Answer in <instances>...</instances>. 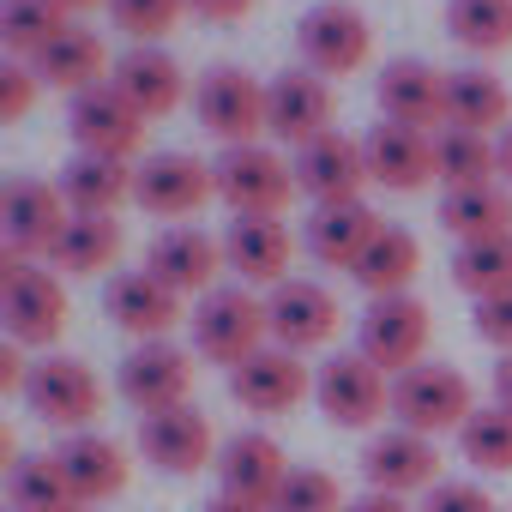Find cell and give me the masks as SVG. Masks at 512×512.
<instances>
[{
    "label": "cell",
    "instance_id": "obj_1",
    "mask_svg": "<svg viewBox=\"0 0 512 512\" xmlns=\"http://www.w3.org/2000/svg\"><path fill=\"white\" fill-rule=\"evenodd\" d=\"M0 320L7 338L25 350H49L67 332V290L49 266H31V253L0 247Z\"/></svg>",
    "mask_w": 512,
    "mask_h": 512
},
{
    "label": "cell",
    "instance_id": "obj_2",
    "mask_svg": "<svg viewBox=\"0 0 512 512\" xmlns=\"http://www.w3.org/2000/svg\"><path fill=\"white\" fill-rule=\"evenodd\" d=\"M187 326H193V350L217 368H241L247 356L272 344V314L247 284H217L211 296H199Z\"/></svg>",
    "mask_w": 512,
    "mask_h": 512
},
{
    "label": "cell",
    "instance_id": "obj_3",
    "mask_svg": "<svg viewBox=\"0 0 512 512\" xmlns=\"http://www.w3.org/2000/svg\"><path fill=\"white\" fill-rule=\"evenodd\" d=\"M392 416H398V428L440 440L476 416V392L452 362H416L392 380Z\"/></svg>",
    "mask_w": 512,
    "mask_h": 512
},
{
    "label": "cell",
    "instance_id": "obj_4",
    "mask_svg": "<svg viewBox=\"0 0 512 512\" xmlns=\"http://www.w3.org/2000/svg\"><path fill=\"white\" fill-rule=\"evenodd\" d=\"M211 169H217V199L235 217H278L290 205V193H302L296 163H284L272 145H223V157Z\"/></svg>",
    "mask_w": 512,
    "mask_h": 512
},
{
    "label": "cell",
    "instance_id": "obj_5",
    "mask_svg": "<svg viewBox=\"0 0 512 512\" xmlns=\"http://www.w3.org/2000/svg\"><path fill=\"white\" fill-rule=\"evenodd\" d=\"M314 404L332 428H374L392 410V374H380L362 350H344L314 368Z\"/></svg>",
    "mask_w": 512,
    "mask_h": 512
},
{
    "label": "cell",
    "instance_id": "obj_6",
    "mask_svg": "<svg viewBox=\"0 0 512 512\" xmlns=\"http://www.w3.org/2000/svg\"><path fill=\"white\" fill-rule=\"evenodd\" d=\"M25 404L37 422L49 428H67V434H85L97 416H103V386L97 374L79 362V356H43L31 362V380H25Z\"/></svg>",
    "mask_w": 512,
    "mask_h": 512
},
{
    "label": "cell",
    "instance_id": "obj_7",
    "mask_svg": "<svg viewBox=\"0 0 512 512\" xmlns=\"http://www.w3.org/2000/svg\"><path fill=\"white\" fill-rule=\"evenodd\" d=\"M193 109L199 127L223 145H260L266 133V85L253 79L247 67H211L193 85Z\"/></svg>",
    "mask_w": 512,
    "mask_h": 512
},
{
    "label": "cell",
    "instance_id": "obj_8",
    "mask_svg": "<svg viewBox=\"0 0 512 512\" xmlns=\"http://www.w3.org/2000/svg\"><path fill=\"white\" fill-rule=\"evenodd\" d=\"M356 350L380 368V374H404L416 362H428V308L416 296H374L362 326H356Z\"/></svg>",
    "mask_w": 512,
    "mask_h": 512
},
{
    "label": "cell",
    "instance_id": "obj_9",
    "mask_svg": "<svg viewBox=\"0 0 512 512\" xmlns=\"http://www.w3.org/2000/svg\"><path fill=\"white\" fill-rule=\"evenodd\" d=\"M133 169V205L151 217H193L205 199H217V169L193 151H151Z\"/></svg>",
    "mask_w": 512,
    "mask_h": 512
},
{
    "label": "cell",
    "instance_id": "obj_10",
    "mask_svg": "<svg viewBox=\"0 0 512 512\" xmlns=\"http://www.w3.org/2000/svg\"><path fill=\"white\" fill-rule=\"evenodd\" d=\"M139 452L163 476H199V470H217V452L223 446H217L211 416L199 404H175V410L139 416Z\"/></svg>",
    "mask_w": 512,
    "mask_h": 512
},
{
    "label": "cell",
    "instance_id": "obj_11",
    "mask_svg": "<svg viewBox=\"0 0 512 512\" xmlns=\"http://www.w3.org/2000/svg\"><path fill=\"white\" fill-rule=\"evenodd\" d=\"M296 43H302V67H314L320 79H344V73H356L368 61L374 31H368V19L350 7V0H320V7L302 13Z\"/></svg>",
    "mask_w": 512,
    "mask_h": 512
},
{
    "label": "cell",
    "instance_id": "obj_12",
    "mask_svg": "<svg viewBox=\"0 0 512 512\" xmlns=\"http://www.w3.org/2000/svg\"><path fill=\"white\" fill-rule=\"evenodd\" d=\"M229 398L241 410H253V416H284L302 398H314V368L296 350L266 344L260 356H247L241 368H229Z\"/></svg>",
    "mask_w": 512,
    "mask_h": 512
},
{
    "label": "cell",
    "instance_id": "obj_13",
    "mask_svg": "<svg viewBox=\"0 0 512 512\" xmlns=\"http://www.w3.org/2000/svg\"><path fill=\"white\" fill-rule=\"evenodd\" d=\"M266 133L284 139L290 151L314 145L332 133V85L314 67H290L266 85Z\"/></svg>",
    "mask_w": 512,
    "mask_h": 512
},
{
    "label": "cell",
    "instance_id": "obj_14",
    "mask_svg": "<svg viewBox=\"0 0 512 512\" xmlns=\"http://www.w3.org/2000/svg\"><path fill=\"white\" fill-rule=\"evenodd\" d=\"M67 217H73V205H67L61 187L13 175L7 193H0V247H19V253L37 260V253L55 247V235L67 229Z\"/></svg>",
    "mask_w": 512,
    "mask_h": 512
},
{
    "label": "cell",
    "instance_id": "obj_15",
    "mask_svg": "<svg viewBox=\"0 0 512 512\" xmlns=\"http://www.w3.org/2000/svg\"><path fill=\"white\" fill-rule=\"evenodd\" d=\"M67 127H73L79 151H91V157H127V163H133V151L145 145V115H139L109 79L73 97Z\"/></svg>",
    "mask_w": 512,
    "mask_h": 512
},
{
    "label": "cell",
    "instance_id": "obj_16",
    "mask_svg": "<svg viewBox=\"0 0 512 512\" xmlns=\"http://www.w3.org/2000/svg\"><path fill=\"white\" fill-rule=\"evenodd\" d=\"M374 175H368V151H362V139H350V133H326V139H314V145H302L296 151V187L314 199V205H344V199H362V187H368Z\"/></svg>",
    "mask_w": 512,
    "mask_h": 512
},
{
    "label": "cell",
    "instance_id": "obj_17",
    "mask_svg": "<svg viewBox=\"0 0 512 512\" xmlns=\"http://www.w3.org/2000/svg\"><path fill=\"white\" fill-rule=\"evenodd\" d=\"M362 476H368V488L410 500V494H428V488L440 482V452H434L428 434L386 428V434H374V440L362 446Z\"/></svg>",
    "mask_w": 512,
    "mask_h": 512
},
{
    "label": "cell",
    "instance_id": "obj_18",
    "mask_svg": "<svg viewBox=\"0 0 512 512\" xmlns=\"http://www.w3.org/2000/svg\"><path fill=\"white\" fill-rule=\"evenodd\" d=\"M145 272L163 278L175 296H211V290H217V272H229V266H223V241H217V235L181 223V229H163V235L151 241Z\"/></svg>",
    "mask_w": 512,
    "mask_h": 512
},
{
    "label": "cell",
    "instance_id": "obj_19",
    "mask_svg": "<svg viewBox=\"0 0 512 512\" xmlns=\"http://www.w3.org/2000/svg\"><path fill=\"white\" fill-rule=\"evenodd\" d=\"M181 302H187V296H175V290H169L163 278H151L145 266H139V272H115L109 290H103L109 320H115L127 338H139V344L169 338V332L181 326Z\"/></svg>",
    "mask_w": 512,
    "mask_h": 512
},
{
    "label": "cell",
    "instance_id": "obj_20",
    "mask_svg": "<svg viewBox=\"0 0 512 512\" xmlns=\"http://www.w3.org/2000/svg\"><path fill=\"white\" fill-rule=\"evenodd\" d=\"M187 392H193V356L175 350L169 338L139 344V350L121 362V398H127L139 416L175 410V404H187Z\"/></svg>",
    "mask_w": 512,
    "mask_h": 512
},
{
    "label": "cell",
    "instance_id": "obj_21",
    "mask_svg": "<svg viewBox=\"0 0 512 512\" xmlns=\"http://www.w3.org/2000/svg\"><path fill=\"white\" fill-rule=\"evenodd\" d=\"M266 314H272V344H284V350H320L332 332H338V302H332V290L326 284H314V278H284L272 296H266Z\"/></svg>",
    "mask_w": 512,
    "mask_h": 512
},
{
    "label": "cell",
    "instance_id": "obj_22",
    "mask_svg": "<svg viewBox=\"0 0 512 512\" xmlns=\"http://www.w3.org/2000/svg\"><path fill=\"white\" fill-rule=\"evenodd\" d=\"M55 464H61V476H67V488H73L79 506H103V500H115V494L127 488V476H133L127 446L109 440V434H97V428L67 434V440L55 446Z\"/></svg>",
    "mask_w": 512,
    "mask_h": 512
},
{
    "label": "cell",
    "instance_id": "obj_23",
    "mask_svg": "<svg viewBox=\"0 0 512 512\" xmlns=\"http://www.w3.org/2000/svg\"><path fill=\"white\" fill-rule=\"evenodd\" d=\"M223 266L247 290H278L290 278V229L278 217H235L223 229Z\"/></svg>",
    "mask_w": 512,
    "mask_h": 512
},
{
    "label": "cell",
    "instance_id": "obj_24",
    "mask_svg": "<svg viewBox=\"0 0 512 512\" xmlns=\"http://www.w3.org/2000/svg\"><path fill=\"white\" fill-rule=\"evenodd\" d=\"M290 470H296V464L284 458V446H278L272 434H260V428L229 434V440H223V452H217V482H223V494L260 500V506H272V500H278V488H284V476H290Z\"/></svg>",
    "mask_w": 512,
    "mask_h": 512
},
{
    "label": "cell",
    "instance_id": "obj_25",
    "mask_svg": "<svg viewBox=\"0 0 512 512\" xmlns=\"http://www.w3.org/2000/svg\"><path fill=\"white\" fill-rule=\"evenodd\" d=\"M374 97H380V115L398 121V127H422V133L446 127V73L428 67V61H416V55L386 61Z\"/></svg>",
    "mask_w": 512,
    "mask_h": 512
},
{
    "label": "cell",
    "instance_id": "obj_26",
    "mask_svg": "<svg viewBox=\"0 0 512 512\" xmlns=\"http://www.w3.org/2000/svg\"><path fill=\"white\" fill-rule=\"evenodd\" d=\"M109 85L145 115V121H157V115H169L181 97H187V79H181V61L163 49V43H133L115 67H109Z\"/></svg>",
    "mask_w": 512,
    "mask_h": 512
},
{
    "label": "cell",
    "instance_id": "obj_27",
    "mask_svg": "<svg viewBox=\"0 0 512 512\" xmlns=\"http://www.w3.org/2000/svg\"><path fill=\"white\" fill-rule=\"evenodd\" d=\"M380 235V217L362 205V199H344V205H314L308 223H302V247L314 253L320 266L332 272H356V260L368 253V241Z\"/></svg>",
    "mask_w": 512,
    "mask_h": 512
},
{
    "label": "cell",
    "instance_id": "obj_28",
    "mask_svg": "<svg viewBox=\"0 0 512 512\" xmlns=\"http://www.w3.org/2000/svg\"><path fill=\"white\" fill-rule=\"evenodd\" d=\"M362 151H368V175L392 193H416V187L434 181V133H422V127L380 121L362 139Z\"/></svg>",
    "mask_w": 512,
    "mask_h": 512
},
{
    "label": "cell",
    "instance_id": "obj_29",
    "mask_svg": "<svg viewBox=\"0 0 512 512\" xmlns=\"http://www.w3.org/2000/svg\"><path fill=\"white\" fill-rule=\"evenodd\" d=\"M133 163L127 157H91V151H79L67 169H61V193H67V205L73 211H85V217H115V205H127L133 199Z\"/></svg>",
    "mask_w": 512,
    "mask_h": 512
},
{
    "label": "cell",
    "instance_id": "obj_30",
    "mask_svg": "<svg viewBox=\"0 0 512 512\" xmlns=\"http://www.w3.org/2000/svg\"><path fill=\"white\" fill-rule=\"evenodd\" d=\"M416 272H422V241H416L404 223H380V235L368 241V253L356 260L350 278H356L368 296H410Z\"/></svg>",
    "mask_w": 512,
    "mask_h": 512
},
{
    "label": "cell",
    "instance_id": "obj_31",
    "mask_svg": "<svg viewBox=\"0 0 512 512\" xmlns=\"http://www.w3.org/2000/svg\"><path fill=\"white\" fill-rule=\"evenodd\" d=\"M37 79L49 85V91H67V97H79V91H91V85H103V73L115 67L109 55H103V43H97V31H85V25H67L37 61Z\"/></svg>",
    "mask_w": 512,
    "mask_h": 512
},
{
    "label": "cell",
    "instance_id": "obj_32",
    "mask_svg": "<svg viewBox=\"0 0 512 512\" xmlns=\"http://www.w3.org/2000/svg\"><path fill=\"white\" fill-rule=\"evenodd\" d=\"M446 127L506 133V127H512V91H506L494 73H482V67L446 73Z\"/></svg>",
    "mask_w": 512,
    "mask_h": 512
},
{
    "label": "cell",
    "instance_id": "obj_33",
    "mask_svg": "<svg viewBox=\"0 0 512 512\" xmlns=\"http://www.w3.org/2000/svg\"><path fill=\"white\" fill-rule=\"evenodd\" d=\"M121 247H127V235H121L115 217H85V211H73L67 229H61L55 247H49V266L73 272V278H97V272H109V266L121 260Z\"/></svg>",
    "mask_w": 512,
    "mask_h": 512
},
{
    "label": "cell",
    "instance_id": "obj_34",
    "mask_svg": "<svg viewBox=\"0 0 512 512\" xmlns=\"http://www.w3.org/2000/svg\"><path fill=\"white\" fill-rule=\"evenodd\" d=\"M500 175V145L470 127H440L434 133V181L446 187H488Z\"/></svg>",
    "mask_w": 512,
    "mask_h": 512
},
{
    "label": "cell",
    "instance_id": "obj_35",
    "mask_svg": "<svg viewBox=\"0 0 512 512\" xmlns=\"http://www.w3.org/2000/svg\"><path fill=\"white\" fill-rule=\"evenodd\" d=\"M67 25L73 13L55 7V0H7L0 7V49H7V61H37Z\"/></svg>",
    "mask_w": 512,
    "mask_h": 512
},
{
    "label": "cell",
    "instance_id": "obj_36",
    "mask_svg": "<svg viewBox=\"0 0 512 512\" xmlns=\"http://www.w3.org/2000/svg\"><path fill=\"white\" fill-rule=\"evenodd\" d=\"M452 284L464 296H476V302L512 290V229L482 235V241H458V253H452Z\"/></svg>",
    "mask_w": 512,
    "mask_h": 512
},
{
    "label": "cell",
    "instance_id": "obj_37",
    "mask_svg": "<svg viewBox=\"0 0 512 512\" xmlns=\"http://www.w3.org/2000/svg\"><path fill=\"white\" fill-rule=\"evenodd\" d=\"M440 223L458 241H482V235L512 229V199L500 193V181H488V187H446L440 193Z\"/></svg>",
    "mask_w": 512,
    "mask_h": 512
},
{
    "label": "cell",
    "instance_id": "obj_38",
    "mask_svg": "<svg viewBox=\"0 0 512 512\" xmlns=\"http://www.w3.org/2000/svg\"><path fill=\"white\" fill-rule=\"evenodd\" d=\"M446 31L470 55L512 49V0H446Z\"/></svg>",
    "mask_w": 512,
    "mask_h": 512
},
{
    "label": "cell",
    "instance_id": "obj_39",
    "mask_svg": "<svg viewBox=\"0 0 512 512\" xmlns=\"http://www.w3.org/2000/svg\"><path fill=\"white\" fill-rule=\"evenodd\" d=\"M7 506L13 512H73L79 500H73L55 452H43V458H19L7 470Z\"/></svg>",
    "mask_w": 512,
    "mask_h": 512
},
{
    "label": "cell",
    "instance_id": "obj_40",
    "mask_svg": "<svg viewBox=\"0 0 512 512\" xmlns=\"http://www.w3.org/2000/svg\"><path fill=\"white\" fill-rule=\"evenodd\" d=\"M458 452L464 464H476L482 476H512V410L488 404L458 428Z\"/></svg>",
    "mask_w": 512,
    "mask_h": 512
},
{
    "label": "cell",
    "instance_id": "obj_41",
    "mask_svg": "<svg viewBox=\"0 0 512 512\" xmlns=\"http://www.w3.org/2000/svg\"><path fill=\"white\" fill-rule=\"evenodd\" d=\"M272 512H350V500H344V488H338L332 470H320V464H296V470L284 476Z\"/></svg>",
    "mask_w": 512,
    "mask_h": 512
},
{
    "label": "cell",
    "instance_id": "obj_42",
    "mask_svg": "<svg viewBox=\"0 0 512 512\" xmlns=\"http://www.w3.org/2000/svg\"><path fill=\"white\" fill-rule=\"evenodd\" d=\"M181 13H187V0H109L115 31H127L133 43H163Z\"/></svg>",
    "mask_w": 512,
    "mask_h": 512
},
{
    "label": "cell",
    "instance_id": "obj_43",
    "mask_svg": "<svg viewBox=\"0 0 512 512\" xmlns=\"http://www.w3.org/2000/svg\"><path fill=\"white\" fill-rule=\"evenodd\" d=\"M37 91H43L37 67L31 61H7V67H0V121H25Z\"/></svg>",
    "mask_w": 512,
    "mask_h": 512
},
{
    "label": "cell",
    "instance_id": "obj_44",
    "mask_svg": "<svg viewBox=\"0 0 512 512\" xmlns=\"http://www.w3.org/2000/svg\"><path fill=\"white\" fill-rule=\"evenodd\" d=\"M470 326H476V338H482V344H494L500 356H512V290H500V296L476 302Z\"/></svg>",
    "mask_w": 512,
    "mask_h": 512
},
{
    "label": "cell",
    "instance_id": "obj_45",
    "mask_svg": "<svg viewBox=\"0 0 512 512\" xmlns=\"http://www.w3.org/2000/svg\"><path fill=\"white\" fill-rule=\"evenodd\" d=\"M422 512H500V506L482 494V482H434Z\"/></svg>",
    "mask_w": 512,
    "mask_h": 512
},
{
    "label": "cell",
    "instance_id": "obj_46",
    "mask_svg": "<svg viewBox=\"0 0 512 512\" xmlns=\"http://www.w3.org/2000/svg\"><path fill=\"white\" fill-rule=\"evenodd\" d=\"M25 380H31V362H25V344H0V392H19L25 398Z\"/></svg>",
    "mask_w": 512,
    "mask_h": 512
},
{
    "label": "cell",
    "instance_id": "obj_47",
    "mask_svg": "<svg viewBox=\"0 0 512 512\" xmlns=\"http://www.w3.org/2000/svg\"><path fill=\"white\" fill-rule=\"evenodd\" d=\"M187 7H193L199 19H217V25H229V19L253 13V0H187Z\"/></svg>",
    "mask_w": 512,
    "mask_h": 512
},
{
    "label": "cell",
    "instance_id": "obj_48",
    "mask_svg": "<svg viewBox=\"0 0 512 512\" xmlns=\"http://www.w3.org/2000/svg\"><path fill=\"white\" fill-rule=\"evenodd\" d=\"M350 512H422V506H410L404 494H380V488H368L362 500H350Z\"/></svg>",
    "mask_w": 512,
    "mask_h": 512
},
{
    "label": "cell",
    "instance_id": "obj_49",
    "mask_svg": "<svg viewBox=\"0 0 512 512\" xmlns=\"http://www.w3.org/2000/svg\"><path fill=\"white\" fill-rule=\"evenodd\" d=\"M205 512H272V506H260V500H241V494H211V500H205Z\"/></svg>",
    "mask_w": 512,
    "mask_h": 512
},
{
    "label": "cell",
    "instance_id": "obj_50",
    "mask_svg": "<svg viewBox=\"0 0 512 512\" xmlns=\"http://www.w3.org/2000/svg\"><path fill=\"white\" fill-rule=\"evenodd\" d=\"M494 404H500V410H512V356H500V362H494Z\"/></svg>",
    "mask_w": 512,
    "mask_h": 512
},
{
    "label": "cell",
    "instance_id": "obj_51",
    "mask_svg": "<svg viewBox=\"0 0 512 512\" xmlns=\"http://www.w3.org/2000/svg\"><path fill=\"white\" fill-rule=\"evenodd\" d=\"M494 145H500V175H506V181H512V127H506V133H500V139H494Z\"/></svg>",
    "mask_w": 512,
    "mask_h": 512
},
{
    "label": "cell",
    "instance_id": "obj_52",
    "mask_svg": "<svg viewBox=\"0 0 512 512\" xmlns=\"http://www.w3.org/2000/svg\"><path fill=\"white\" fill-rule=\"evenodd\" d=\"M55 7H67V13H85V7H97V0H55ZM109 7V0H103Z\"/></svg>",
    "mask_w": 512,
    "mask_h": 512
},
{
    "label": "cell",
    "instance_id": "obj_53",
    "mask_svg": "<svg viewBox=\"0 0 512 512\" xmlns=\"http://www.w3.org/2000/svg\"><path fill=\"white\" fill-rule=\"evenodd\" d=\"M73 512H85V506H73Z\"/></svg>",
    "mask_w": 512,
    "mask_h": 512
}]
</instances>
